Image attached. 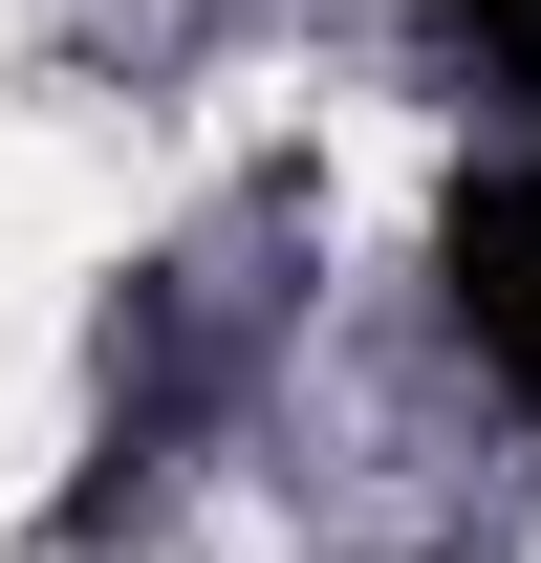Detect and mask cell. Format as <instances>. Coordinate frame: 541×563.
<instances>
[{
  "label": "cell",
  "mask_w": 541,
  "mask_h": 563,
  "mask_svg": "<svg viewBox=\"0 0 541 563\" xmlns=\"http://www.w3.org/2000/svg\"><path fill=\"white\" fill-rule=\"evenodd\" d=\"M433 22H455L476 66H498V87H520V109H541V0H433Z\"/></svg>",
  "instance_id": "7a4b0ae2"
},
{
  "label": "cell",
  "mask_w": 541,
  "mask_h": 563,
  "mask_svg": "<svg viewBox=\"0 0 541 563\" xmlns=\"http://www.w3.org/2000/svg\"><path fill=\"white\" fill-rule=\"evenodd\" d=\"M433 282H455V347L541 412V152L455 174V217H433Z\"/></svg>",
  "instance_id": "6da1fadb"
}]
</instances>
